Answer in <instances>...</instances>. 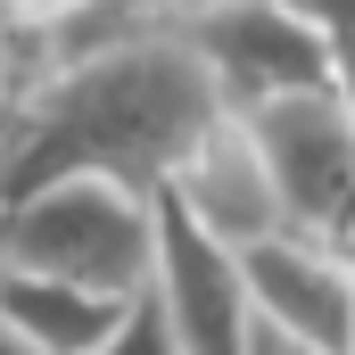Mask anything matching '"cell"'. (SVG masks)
Here are the masks:
<instances>
[{"mask_svg":"<svg viewBox=\"0 0 355 355\" xmlns=\"http://www.w3.org/2000/svg\"><path fill=\"white\" fill-rule=\"evenodd\" d=\"M257 149H265V174L281 190V215L289 232H314V240H355V107L331 83L265 99L248 116Z\"/></svg>","mask_w":355,"mask_h":355,"instance_id":"cell-3","label":"cell"},{"mask_svg":"<svg viewBox=\"0 0 355 355\" xmlns=\"http://www.w3.org/2000/svg\"><path fill=\"white\" fill-rule=\"evenodd\" d=\"M215 75L182 33H107L83 50L42 58V75L17 91L8 149H0V198L58 174H107L132 190H166L182 149L215 116Z\"/></svg>","mask_w":355,"mask_h":355,"instance_id":"cell-1","label":"cell"},{"mask_svg":"<svg viewBox=\"0 0 355 355\" xmlns=\"http://www.w3.org/2000/svg\"><path fill=\"white\" fill-rule=\"evenodd\" d=\"M33 75H42V42H33V33H25L8 8H0V107L33 83Z\"/></svg>","mask_w":355,"mask_h":355,"instance_id":"cell-13","label":"cell"},{"mask_svg":"<svg viewBox=\"0 0 355 355\" xmlns=\"http://www.w3.org/2000/svg\"><path fill=\"white\" fill-rule=\"evenodd\" d=\"M33 42H58V33H75V25H91L99 17V0H0Z\"/></svg>","mask_w":355,"mask_h":355,"instance_id":"cell-12","label":"cell"},{"mask_svg":"<svg viewBox=\"0 0 355 355\" xmlns=\"http://www.w3.org/2000/svg\"><path fill=\"white\" fill-rule=\"evenodd\" d=\"M91 355H182L174 322H166V306H157V289H141V297L116 314V331H107Z\"/></svg>","mask_w":355,"mask_h":355,"instance_id":"cell-11","label":"cell"},{"mask_svg":"<svg viewBox=\"0 0 355 355\" xmlns=\"http://www.w3.org/2000/svg\"><path fill=\"white\" fill-rule=\"evenodd\" d=\"M0 355H33L25 339H17V331H8V314H0Z\"/></svg>","mask_w":355,"mask_h":355,"instance_id":"cell-14","label":"cell"},{"mask_svg":"<svg viewBox=\"0 0 355 355\" xmlns=\"http://www.w3.org/2000/svg\"><path fill=\"white\" fill-rule=\"evenodd\" d=\"M339 355H355V306H347V339H339Z\"/></svg>","mask_w":355,"mask_h":355,"instance_id":"cell-15","label":"cell"},{"mask_svg":"<svg viewBox=\"0 0 355 355\" xmlns=\"http://www.w3.org/2000/svg\"><path fill=\"white\" fill-rule=\"evenodd\" d=\"M207 8H223V0H99V17L75 25V33H58V42H42V58H58V50H83V42H107V33H174L190 17H207Z\"/></svg>","mask_w":355,"mask_h":355,"instance_id":"cell-9","label":"cell"},{"mask_svg":"<svg viewBox=\"0 0 355 355\" xmlns=\"http://www.w3.org/2000/svg\"><path fill=\"white\" fill-rule=\"evenodd\" d=\"M281 8L314 25V42H322V58H331V83H339V99L355 107V0H281Z\"/></svg>","mask_w":355,"mask_h":355,"instance_id":"cell-10","label":"cell"},{"mask_svg":"<svg viewBox=\"0 0 355 355\" xmlns=\"http://www.w3.org/2000/svg\"><path fill=\"white\" fill-rule=\"evenodd\" d=\"M124 306L132 297H99V289H75V281H50V272H0V314L33 355H91L116 331Z\"/></svg>","mask_w":355,"mask_h":355,"instance_id":"cell-8","label":"cell"},{"mask_svg":"<svg viewBox=\"0 0 355 355\" xmlns=\"http://www.w3.org/2000/svg\"><path fill=\"white\" fill-rule=\"evenodd\" d=\"M240 281H248V306L265 322H281L297 347L339 355L347 306H355V248L314 240V232H265L240 248Z\"/></svg>","mask_w":355,"mask_h":355,"instance_id":"cell-6","label":"cell"},{"mask_svg":"<svg viewBox=\"0 0 355 355\" xmlns=\"http://www.w3.org/2000/svg\"><path fill=\"white\" fill-rule=\"evenodd\" d=\"M149 289L174 322L182 355H240L248 339V281H240V248H223L215 232H198L174 198L157 190V265Z\"/></svg>","mask_w":355,"mask_h":355,"instance_id":"cell-5","label":"cell"},{"mask_svg":"<svg viewBox=\"0 0 355 355\" xmlns=\"http://www.w3.org/2000/svg\"><path fill=\"white\" fill-rule=\"evenodd\" d=\"M174 33L207 58L215 99H223L232 116H257L265 99H289V91L331 83V58H322L314 25L289 17L281 0H223V8H207V17L174 25ZM331 91H339V83H331Z\"/></svg>","mask_w":355,"mask_h":355,"instance_id":"cell-4","label":"cell"},{"mask_svg":"<svg viewBox=\"0 0 355 355\" xmlns=\"http://www.w3.org/2000/svg\"><path fill=\"white\" fill-rule=\"evenodd\" d=\"M166 198H174L198 232H215L223 248H248V240H265V232H289L281 190H272V174H265V149H257L248 116H232V107H215L207 132L182 149V166L166 174Z\"/></svg>","mask_w":355,"mask_h":355,"instance_id":"cell-7","label":"cell"},{"mask_svg":"<svg viewBox=\"0 0 355 355\" xmlns=\"http://www.w3.org/2000/svg\"><path fill=\"white\" fill-rule=\"evenodd\" d=\"M157 265V190L58 174L0 198V272H50L99 297H141Z\"/></svg>","mask_w":355,"mask_h":355,"instance_id":"cell-2","label":"cell"}]
</instances>
